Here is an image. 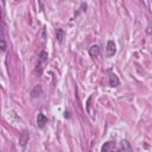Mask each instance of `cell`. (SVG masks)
<instances>
[{
	"mask_svg": "<svg viewBox=\"0 0 152 152\" xmlns=\"http://www.w3.org/2000/svg\"><path fill=\"white\" fill-rule=\"evenodd\" d=\"M115 52H116L115 43H114L113 40H108V42H107V48H106V55H107V57L114 56Z\"/></svg>",
	"mask_w": 152,
	"mask_h": 152,
	"instance_id": "cell-1",
	"label": "cell"
},
{
	"mask_svg": "<svg viewBox=\"0 0 152 152\" xmlns=\"http://www.w3.org/2000/svg\"><path fill=\"white\" fill-rule=\"evenodd\" d=\"M48 61V52L46 51H40V53H39V56H38V64H37V68L39 66V69H40V72H42V64H44L45 62Z\"/></svg>",
	"mask_w": 152,
	"mask_h": 152,
	"instance_id": "cell-2",
	"label": "cell"
},
{
	"mask_svg": "<svg viewBox=\"0 0 152 152\" xmlns=\"http://www.w3.org/2000/svg\"><path fill=\"white\" fill-rule=\"evenodd\" d=\"M46 124H48V118H46L43 113H39L38 116H37V126H38L39 128H43Z\"/></svg>",
	"mask_w": 152,
	"mask_h": 152,
	"instance_id": "cell-3",
	"label": "cell"
},
{
	"mask_svg": "<svg viewBox=\"0 0 152 152\" xmlns=\"http://www.w3.org/2000/svg\"><path fill=\"white\" fill-rule=\"evenodd\" d=\"M42 94H43V88H42L40 84H38V86H36V87L32 89V91H31V97L34 99V97L40 96Z\"/></svg>",
	"mask_w": 152,
	"mask_h": 152,
	"instance_id": "cell-4",
	"label": "cell"
},
{
	"mask_svg": "<svg viewBox=\"0 0 152 152\" xmlns=\"http://www.w3.org/2000/svg\"><path fill=\"white\" fill-rule=\"evenodd\" d=\"M120 84V80L115 74H112L109 76V86L110 87H118Z\"/></svg>",
	"mask_w": 152,
	"mask_h": 152,
	"instance_id": "cell-5",
	"label": "cell"
},
{
	"mask_svg": "<svg viewBox=\"0 0 152 152\" xmlns=\"http://www.w3.org/2000/svg\"><path fill=\"white\" fill-rule=\"evenodd\" d=\"M100 53V48H99V45H91L90 48H89V55L91 56V57H95V56H97Z\"/></svg>",
	"mask_w": 152,
	"mask_h": 152,
	"instance_id": "cell-6",
	"label": "cell"
},
{
	"mask_svg": "<svg viewBox=\"0 0 152 152\" xmlns=\"http://www.w3.org/2000/svg\"><path fill=\"white\" fill-rule=\"evenodd\" d=\"M112 147H113V141H107V142H104V145L102 146L101 152H110V151H112Z\"/></svg>",
	"mask_w": 152,
	"mask_h": 152,
	"instance_id": "cell-7",
	"label": "cell"
},
{
	"mask_svg": "<svg viewBox=\"0 0 152 152\" xmlns=\"http://www.w3.org/2000/svg\"><path fill=\"white\" fill-rule=\"evenodd\" d=\"M56 38H57V40L59 43L63 42V38H64V31H63V28H57V31H56Z\"/></svg>",
	"mask_w": 152,
	"mask_h": 152,
	"instance_id": "cell-8",
	"label": "cell"
},
{
	"mask_svg": "<svg viewBox=\"0 0 152 152\" xmlns=\"http://www.w3.org/2000/svg\"><path fill=\"white\" fill-rule=\"evenodd\" d=\"M6 50V44H5V38H4V34L1 36V51H5Z\"/></svg>",
	"mask_w": 152,
	"mask_h": 152,
	"instance_id": "cell-9",
	"label": "cell"
},
{
	"mask_svg": "<svg viewBox=\"0 0 152 152\" xmlns=\"http://www.w3.org/2000/svg\"><path fill=\"white\" fill-rule=\"evenodd\" d=\"M64 116H65L66 119L70 118V113H69V110H65V112H64Z\"/></svg>",
	"mask_w": 152,
	"mask_h": 152,
	"instance_id": "cell-10",
	"label": "cell"
},
{
	"mask_svg": "<svg viewBox=\"0 0 152 152\" xmlns=\"http://www.w3.org/2000/svg\"><path fill=\"white\" fill-rule=\"evenodd\" d=\"M110 152H113V151H110Z\"/></svg>",
	"mask_w": 152,
	"mask_h": 152,
	"instance_id": "cell-11",
	"label": "cell"
}]
</instances>
